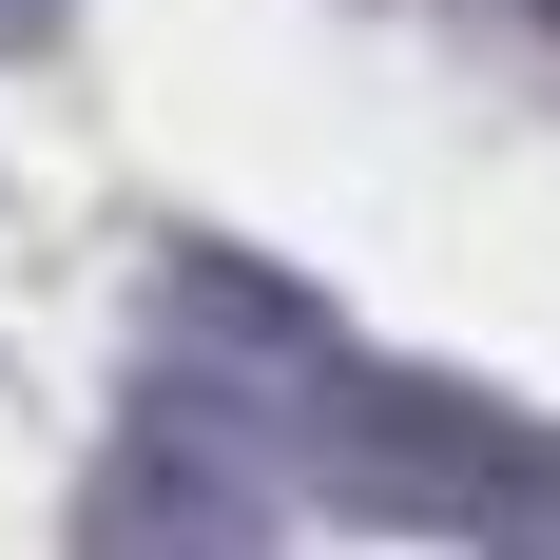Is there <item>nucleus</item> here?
Returning a JSON list of instances; mask_svg holds the SVG:
<instances>
[{"label":"nucleus","instance_id":"obj_1","mask_svg":"<svg viewBox=\"0 0 560 560\" xmlns=\"http://www.w3.org/2000/svg\"><path fill=\"white\" fill-rule=\"evenodd\" d=\"M271 406H252V368H213V348L155 368L136 425H116V464H97V541H252V522H271V464H252Z\"/></svg>","mask_w":560,"mask_h":560},{"label":"nucleus","instance_id":"obj_5","mask_svg":"<svg viewBox=\"0 0 560 560\" xmlns=\"http://www.w3.org/2000/svg\"><path fill=\"white\" fill-rule=\"evenodd\" d=\"M541 39H560V0H541Z\"/></svg>","mask_w":560,"mask_h":560},{"label":"nucleus","instance_id":"obj_2","mask_svg":"<svg viewBox=\"0 0 560 560\" xmlns=\"http://www.w3.org/2000/svg\"><path fill=\"white\" fill-rule=\"evenodd\" d=\"M155 290H174V329L213 348V368H252V387H310V368H329V310L290 271H252V252H174Z\"/></svg>","mask_w":560,"mask_h":560},{"label":"nucleus","instance_id":"obj_4","mask_svg":"<svg viewBox=\"0 0 560 560\" xmlns=\"http://www.w3.org/2000/svg\"><path fill=\"white\" fill-rule=\"evenodd\" d=\"M58 20H78V0H0V58H39V39H58Z\"/></svg>","mask_w":560,"mask_h":560},{"label":"nucleus","instance_id":"obj_3","mask_svg":"<svg viewBox=\"0 0 560 560\" xmlns=\"http://www.w3.org/2000/svg\"><path fill=\"white\" fill-rule=\"evenodd\" d=\"M503 541H560V425H522V483H503Z\"/></svg>","mask_w":560,"mask_h":560}]
</instances>
